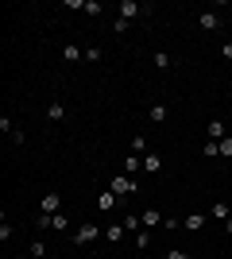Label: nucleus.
<instances>
[{
    "label": "nucleus",
    "mask_w": 232,
    "mask_h": 259,
    "mask_svg": "<svg viewBox=\"0 0 232 259\" xmlns=\"http://www.w3.org/2000/svg\"><path fill=\"white\" fill-rule=\"evenodd\" d=\"M135 248H140V251L151 248V232H147V228H140V232H135Z\"/></svg>",
    "instance_id": "18"
},
{
    "label": "nucleus",
    "mask_w": 232,
    "mask_h": 259,
    "mask_svg": "<svg viewBox=\"0 0 232 259\" xmlns=\"http://www.w3.org/2000/svg\"><path fill=\"white\" fill-rule=\"evenodd\" d=\"M39 213H47V217L62 213V194H47V197H39Z\"/></svg>",
    "instance_id": "4"
},
{
    "label": "nucleus",
    "mask_w": 232,
    "mask_h": 259,
    "mask_svg": "<svg viewBox=\"0 0 232 259\" xmlns=\"http://www.w3.org/2000/svg\"><path fill=\"white\" fill-rule=\"evenodd\" d=\"M62 58L74 66V62H81V58H85V51H81V47H74V43H66V47H62Z\"/></svg>",
    "instance_id": "12"
},
{
    "label": "nucleus",
    "mask_w": 232,
    "mask_h": 259,
    "mask_svg": "<svg viewBox=\"0 0 232 259\" xmlns=\"http://www.w3.org/2000/svg\"><path fill=\"white\" fill-rule=\"evenodd\" d=\"M47 120H51V124L66 120V105H62V101H51V105H47Z\"/></svg>",
    "instance_id": "9"
},
{
    "label": "nucleus",
    "mask_w": 232,
    "mask_h": 259,
    "mask_svg": "<svg viewBox=\"0 0 232 259\" xmlns=\"http://www.w3.org/2000/svg\"><path fill=\"white\" fill-rule=\"evenodd\" d=\"M166 116H170V108H166V105H151V108H147V120H151V124H163Z\"/></svg>",
    "instance_id": "11"
},
{
    "label": "nucleus",
    "mask_w": 232,
    "mask_h": 259,
    "mask_svg": "<svg viewBox=\"0 0 232 259\" xmlns=\"http://www.w3.org/2000/svg\"><path fill=\"white\" fill-rule=\"evenodd\" d=\"M124 174H132V178H135V174H144V155L128 151V159H124Z\"/></svg>",
    "instance_id": "8"
},
{
    "label": "nucleus",
    "mask_w": 232,
    "mask_h": 259,
    "mask_svg": "<svg viewBox=\"0 0 232 259\" xmlns=\"http://www.w3.org/2000/svg\"><path fill=\"white\" fill-rule=\"evenodd\" d=\"M144 170H147V174H159V170H163V159H159L155 151H147V155H144Z\"/></svg>",
    "instance_id": "13"
},
{
    "label": "nucleus",
    "mask_w": 232,
    "mask_h": 259,
    "mask_svg": "<svg viewBox=\"0 0 232 259\" xmlns=\"http://www.w3.org/2000/svg\"><path fill=\"white\" fill-rule=\"evenodd\" d=\"M198 27H201V31H217V27H221V16H217V12H201Z\"/></svg>",
    "instance_id": "6"
},
{
    "label": "nucleus",
    "mask_w": 232,
    "mask_h": 259,
    "mask_svg": "<svg viewBox=\"0 0 232 259\" xmlns=\"http://www.w3.org/2000/svg\"><path fill=\"white\" fill-rule=\"evenodd\" d=\"M116 12H120V20L132 23V20H140V16H147V4H135V0H120V8H116Z\"/></svg>",
    "instance_id": "3"
},
{
    "label": "nucleus",
    "mask_w": 232,
    "mask_h": 259,
    "mask_svg": "<svg viewBox=\"0 0 232 259\" xmlns=\"http://www.w3.org/2000/svg\"><path fill=\"white\" fill-rule=\"evenodd\" d=\"M201 155H205V159H221V143L205 140V147H201Z\"/></svg>",
    "instance_id": "17"
},
{
    "label": "nucleus",
    "mask_w": 232,
    "mask_h": 259,
    "mask_svg": "<svg viewBox=\"0 0 232 259\" xmlns=\"http://www.w3.org/2000/svg\"><path fill=\"white\" fill-rule=\"evenodd\" d=\"M209 217H213V221H228V217H232V205H224V201H213Z\"/></svg>",
    "instance_id": "14"
},
{
    "label": "nucleus",
    "mask_w": 232,
    "mask_h": 259,
    "mask_svg": "<svg viewBox=\"0 0 232 259\" xmlns=\"http://www.w3.org/2000/svg\"><path fill=\"white\" fill-rule=\"evenodd\" d=\"M116 201H120V197L112 194V190H105V194H101V197H97V205H101V209H105V213H112V209H116Z\"/></svg>",
    "instance_id": "15"
},
{
    "label": "nucleus",
    "mask_w": 232,
    "mask_h": 259,
    "mask_svg": "<svg viewBox=\"0 0 232 259\" xmlns=\"http://www.w3.org/2000/svg\"><path fill=\"white\" fill-rule=\"evenodd\" d=\"M85 62H101V47H89V51H85Z\"/></svg>",
    "instance_id": "27"
},
{
    "label": "nucleus",
    "mask_w": 232,
    "mask_h": 259,
    "mask_svg": "<svg viewBox=\"0 0 232 259\" xmlns=\"http://www.w3.org/2000/svg\"><path fill=\"white\" fill-rule=\"evenodd\" d=\"M124 232H128V228H124V221H109V225H105V240H109V244H120Z\"/></svg>",
    "instance_id": "5"
},
{
    "label": "nucleus",
    "mask_w": 232,
    "mask_h": 259,
    "mask_svg": "<svg viewBox=\"0 0 232 259\" xmlns=\"http://www.w3.org/2000/svg\"><path fill=\"white\" fill-rule=\"evenodd\" d=\"M166 259H190V255H186V251H178V248H174V251H166Z\"/></svg>",
    "instance_id": "29"
},
{
    "label": "nucleus",
    "mask_w": 232,
    "mask_h": 259,
    "mask_svg": "<svg viewBox=\"0 0 232 259\" xmlns=\"http://www.w3.org/2000/svg\"><path fill=\"white\" fill-rule=\"evenodd\" d=\"M228 27H232V16H228Z\"/></svg>",
    "instance_id": "33"
},
{
    "label": "nucleus",
    "mask_w": 232,
    "mask_h": 259,
    "mask_svg": "<svg viewBox=\"0 0 232 259\" xmlns=\"http://www.w3.org/2000/svg\"><path fill=\"white\" fill-rule=\"evenodd\" d=\"M109 190H112L116 197H140V194H144V190H140V182H135L132 174H124V170L109 182Z\"/></svg>",
    "instance_id": "1"
},
{
    "label": "nucleus",
    "mask_w": 232,
    "mask_h": 259,
    "mask_svg": "<svg viewBox=\"0 0 232 259\" xmlns=\"http://www.w3.org/2000/svg\"><path fill=\"white\" fill-rule=\"evenodd\" d=\"M132 155H147V136H132Z\"/></svg>",
    "instance_id": "22"
},
{
    "label": "nucleus",
    "mask_w": 232,
    "mask_h": 259,
    "mask_svg": "<svg viewBox=\"0 0 232 259\" xmlns=\"http://www.w3.org/2000/svg\"><path fill=\"white\" fill-rule=\"evenodd\" d=\"M221 159H232V136H224V140H221Z\"/></svg>",
    "instance_id": "24"
},
{
    "label": "nucleus",
    "mask_w": 232,
    "mask_h": 259,
    "mask_svg": "<svg viewBox=\"0 0 232 259\" xmlns=\"http://www.w3.org/2000/svg\"><path fill=\"white\" fill-rule=\"evenodd\" d=\"M224 232H228V236H232V217H228V221H224Z\"/></svg>",
    "instance_id": "30"
},
{
    "label": "nucleus",
    "mask_w": 232,
    "mask_h": 259,
    "mask_svg": "<svg viewBox=\"0 0 232 259\" xmlns=\"http://www.w3.org/2000/svg\"><path fill=\"white\" fill-rule=\"evenodd\" d=\"M155 66H159V70H170V66H174V58H170L166 51H155Z\"/></svg>",
    "instance_id": "19"
},
{
    "label": "nucleus",
    "mask_w": 232,
    "mask_h": 259,
    "mask_svg": "<svg viewBox=\"0 0 232 259\" xmlns=\"http://www.w3.org/2000/svg\"><path fill=\"white\" fill-rule=\"evenodd\" d=\"M16 259H31V255H16Z\"/></svg>",
    "instance_id": "32"
},
{
    "label": "nucleus",
    "mask_w": 232,
    "mask_h": 259,
    "mask_svg": "<svg viewBox=\"0 0 232 259\" xmlns=\"http://www.w3.org/2000/svg\"><path fill=\"white\" fill-rule=\"evenodd\" d=\"M85 16H101V4H97V0H85Z\"/></svg>",
    "instance_id": "26"
},
{
    "label": "nucleus",
    "mask_w": 232,
    "mask_h": 259,
    "mask_svg": "<svg viewBox=\"0 0 232 259\" xmlns=\"http://www.w3.org/2000/svg\"><path fill=\"white\" fill-rule=\"evenodd\" d=\"M128 31V20H120V16H116V20H112V35H124Z\"/></svg>",
    "instance_id": "25"
},
{
    "label": "nucleus",
    "mask_w": 232,
    "mask_h": 259,
    "mask_svg": "<svg viewBox=\"0 0 232 259\" xmlns=\"http://www.w3.org/2000/svg\"><path fill=\"white\" fill-rule=\"evenodd\" d=\"M140 221H144V228H155L159 221H163V213H159V209H144V213H140Z\"/></svg>",
    "instance_id": "16"
},
{
    "label": "nucleus",
    "mask_w": 232,
    "mask_h": 259,
    "mask_svg": "<svg viewBox=\"0 0 232 259\" xmlns=\"http://www.w3.org/2000/svg\"><path fill=\"white\" fill-rule=\"evenodd\" d=\"M205 221H209L205 213H190L186 221H182V228H190V232H198V228H205Z\"/></svg>",
    "instance_id": "10"
},
{
    "label": "nucleus",
    "mask_w": 232,
    "mask_h": 259,
    "mask_svg": "<svg viewBox=\"0 0 232 259\" xmlns=\"http://www.w3.org/2000/svg\"><path fill=\"white\" fill-rule=\"evenodd\" d=\"M47 259H62V255H47Z\"/></svg>",
    "instance_id": "31"
},
{
    "label": "nucleus",
    "mask_w": 232,
    "mask_h": 259,
    "mask_svg": "<svg viewBox=\"0 0 232 259\" xmlns=\"http://www.w3.org/2000/svg\"><path fill=\"white\" fill-rule=\"evenodd\" d=\"M221 54H224V62H232V43H221Z\"/></svg>",
    "instance_id": "28"
},
{
    "label": "nucleus",
    "mask_w": 232,
    "mask_h": 259,
    "mask_svg": "<svg viewBox=\"0 0 232 259\" xmlns=\"http://www.w3.org/2000/svg\"><path fill=\"white\" fill-rule=\"evenodd\" d=\"M97 236H105V228H97V225H81V228L74 232V244H77V248H89Z\"/></svg>",
    "instance_id": "2"
},
{
    "label": "nucleus",
    "mask_w": 232,
    "mask_h": 259,
    "mask_svg": "<svg viewBox=\"0 0 232 259\" xmlns=\"http://www.w3.org/2000/svg\"><path fill=\"white\" fill-rule=\"evenodd\" d=\"M124 228H132V232H140V228H144V221H140V213H128V217H124Z\"/></svg>",
    "instance_id": "23"
},
{
    "label": "nucleus",
    "mask_w": 232,
    "mask_h": 259,
    "mask_svg": "<svg viewBox=\"0 0 232 259\" xmlns=\"http://www.w3.org/2000/svg\"><path fill=\"white\" fill-rule=\"evenodd\" d=\"M217 259H228V255H217Z\"/></svg>",
    "instance_id": "34"
},
{
    "label": "nucleus",
    "mask_w": 232,
    "mask_h": 259,
    "mask_svg": "<svg viewBox=\"0 0 232 259\" xmlns=\"http://www.w3.org/2000/svg\"><path fill=\"white\" fill-rule=\"evenodd\" d=\"M205 136H209L213 143H221L224 136H228V132H224V120H209V124H205Z\"/></svg>",
    "instance_id": "7"
},
{
    "label": "nucleus",
    "mask_w": 232,
    "mask_h": 259,
    "mask_svg": "<svg viewBox=\"0 0 232 259\" xmlns=\"http://www.w3.org/2000/svg\"><path fill=\"white\" fill-rule=\"evenodd\" d=\"M31 259H47V244L43 240H31V251H27Z\"/></svg>",
    "instance_id": "21"
},
{
    "label": "nucleus",
    "mask_w": 232,
    "mask_h": 259,
    "mask_svg": "<svg viewBox=\"0 0 232 259\" xmlns=\"http://www.w3.org/2000/svg\"><path fill=\"white\" fill-rule=\"evenodd\" d=\"M51 228H58V232H66V228H70V217H66V213H55V217H51Z\"/></svg>",
    "instance_id": "20"
}]
</instances>
